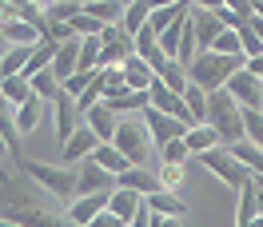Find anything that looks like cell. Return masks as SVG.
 Instances as JSON below:
<instances>
[{
  "instance_id": "3",
  "label": "cell",
  "mask_w": 263,
  "mask_h": 227,
  "mask_svg": "<svg viewBox=\"0 0 263 227\" xmlns=\"http://www.w3.org/2000/svg\"><path fill=\"white\" fill-rule=\"evenodd\" d=\"M208 124H212V128L219 131V140H228V144H235V140H243V136H247V128H243V104L231 96L228 88L208 92Z\"/></svg>"
},
{
  "instance_id": "34",
  "label": "cell",
  "mask_w": 263,
  "mask_h": 227,
  "mask_svg": "<svg viewBox=\"0 0 263 227\" xmlns=\"http://www.w3.org/2000/svg\"><path fill=\"white\" fill-rule=\"evenodd\" d=\"M32 88H36V96L52 100L56 92H60V80H56V72H52V68H44V72H36V76H32Z\"/></svg>"
},
{
  "instance_id": "39",
  "label": "cell",
  "mask_w": 263,
  "mask_h": 227,
  "mask_svg": "<svg viewBox=\"0 0 263 227\" xmlns=\"http://www.w3.org/2000/svg\"><path fill=\"white\" fill-rule=\"evenodd\" d=\"M96 72H100V68H96ZM96 72H72V76L64 80V92H72V96L80 100V96H84V88L96 80Z\"/></svg>"
},
{
  "instance_id": "5",
  "label": "cell",
  "mask_w": 263,
  "mask_h": 227,
  "mask_svg": "<svg viewBox=\"0 0 263 227\" xmlns=\"http://www.w3.org/2000/svg\"><path fill=\"white\" fill-rule=\"evenodd\" d=\"M124 156H128L136 167H148V156H152V131L144 120H120L116 128V140H112Z\"/></svg>"
},
{
  "instance_id": "36",
  "label": "cell",
  "mask_w": 263,
  "mask_h": 227,
  "mask_svg": "<svg viewBox=\"0 0 263 227\" xmlns=\"http://www.w3.org/2000/svg\"><path fill=\"white\" fill-rule=\"evenodd\" d=\"M212 48H215V52H228V56H239V52H243V40H239V32H235V28H223V32L215 36Z\"/></svg>"
},
{
  "instance_id": "32",
  "label": "cell",
  "mask_w": 263,
  "mask_h": 227,
  "mask_svg": "<svg viewBox=\"0 0 263 227\" xmlns=\"http://www.w3.org/2000/svg\"><path fill=\"white\" fill-rule=\"evenodd\" d=\"M84 12V0H52L48 8H44V16L48 20H72Z\"/></svg>"
},
{
  "instance_id": "38",
  "label": "cell",
  "mask_w": 263,
  "mask_h": 227,
  "mask_svg": "<svg viewBox=\"0 0 263 227\" xmlns=\"http://www.w3.org/2000/svg\"><path fill=\"white\" fill-rule=\"evenodd\" d=\"M156 176H160V187H167V192H176V187L183 183V163H164V167H160Z\"/></svg>"
},
{
  "instance_id": "33",
  "label": "cell",
  "mask_w": 263,
  "mask_h": 227,
  "mask_svg": "<svg viewBox=\"0 0 263 227\" xmlns=\"http://www.w3.org/2000/svg\"><path fill=\"white\" fill-rule=\"evenodd\" d=\"M68 24H72V32H76V36H104V28H108V24L96 20L92 12H80V16H72Z\"/></svg>"
},
{
  "instance_id": "15",
  "label": "cell",
  "mask_w": 263,
  "mask_h": 227,
  "mask_svg": "<svg viewBox=\"0 0 263 227\" xmlns=\"http://www.w3.org/2000/svg\"><path fill=\"white\" fill-rule=\"evenodd\" d=\"M88 192H116V176L104 163H96L92 156H88L84 167H80V195H88Z\"/></svg>"
},
{
  "instance_id": "19",
  "label": "cell",
  "mask_w": 263,
  "mask_h": 227,
  "mask_svg": "<svg viewBox=\"0 0 263 227\" xmlns=\"http://www.w3.org/2000/svg\"><path fill=\"white\" fill-rule=\"evenodd\" d=\"M228 147H231V156L243 163L251 176H263V147L259 144H251V140L243 136V140H235V144H228Z\"/></svg>"
},
{
  "instance_id": "42",
  "label": "cell",
  "mask_w": 263,
  "mask_h": 227,
  "mask_svg": "<svg viewBox=\"0 0 263 227\" xmlns=\"http://www.w3.org/2000/svg\"><path fill=\"white\" fill-rule=\"evenodd\" d=\"M199 8H223V4H228V0H196Z\"/></svg>"
},
{
  "instance_id": "13",
  "label": "cell",
  "mask_w": 263,
  "mask_h": 227,
  "mask_svg": "<svg viewBox=\"0 0 263 227\" xmlns=\"http://www.w3.org/2000/svg\"><path fill=\"white\" fill-rule=\"evenodd\" d=\"M96 147H100V136H96V131H92V128H88V124H80V128L72 131V140H68V144L60 147V160H64V163L88 160V156H92Z\"/></svg>"
},
{
  "instance_id": "18",
  "label": "cell",
  "mask_w": 263,
  "mask_h": 227,
  "mask_svg": "<svg viewBox=\"0 0 263 227\" xmlns=\"http://www.w3.org/2000/svg\"><path fill=\"white\" fill-rule=\"evenodd\" d=\"M120 68H124V76H128V88H152V80H156V68H152L140 52H132Z\"/></svg>"
},
{
  "instance_id": "12",
  "label": "cell",
  "mask_w": 263,
  "mask_h": 227,
  "mask_svg": "<svg viewBox=\"0 0 263 227\" xmlns=\"http://www.w3.org/2000/svg\"><path fill=\"white\" fill-rule=\"evenodd\" d=\"M108 199H112V192H88V195H76L72 203H68V215H72V223L88 227L92 219H96L100 211L108 207Z\"/></svg>"
},
{
  "instance_id": "1",
  "label": "cell",
  "mask_w": 263,
  "mask_h": 227,
  "mask_svg": "<svg viewBox=\"0 0 263 227\" xmlns=\"http://www.w3.org/2000/svg\"><path fill=\"white\" fill-rule=\"evenodd\" d=\"M0 219H16L24 227H80L56 195L12 163H0Z\"/></svg>"
},
{
  "instance_id": "25",
  "label": "cell",
  "mask_w": 263,
  "mask_h": 227,
  "mask_svg": "<svg viewBox=\"0 0 263 227\" xmlns=\"http://www.w3.org/2000/svg\"><path fill=\"white\" fill-rule=\"evenodd\" d=\"M32 48L36 44H12V48L4 52V60H0V76H20L24 64L32 60Z\"/></svg>"
},
{
  "instance_id": "44",
  "label": "cell",
  "mask_w": 263,
  "mask_h": 227,
  "mask_svg": "<svg viewBox=\"0 0 263 227\" xmlns=\"http://www.w3.org/2000/svg\"><path fill=\"white\" fill-rule=\"evenodd\" d=\"M4 8H20V4H32V0H0Z\"/></svg>"
},
{
  "instance_id": "7",
  "label": "cell",
  "mask_w": 263,
  "mask_h": 227,
  "mask_svg": "<svg viewBox=\"0 0 263 227\" xmlns=\"http://www.w3.org/2000/svg\"><path fill=\"white\" fill-rule=\"evenodd\" d=\"M52 108H56V136H60V144H68V140H72V131L84 124L80 104H76V96L64 92V84H60V92L52 96Z\"/></svg>"
},
{
  "instance_id": "48",
  "label": "cell",
  "mask_w": 263,
  "mask_h": 227,
  "mask_svg": "<svg viewBox=\"0 0 263 227\" xmlns=\"http://www.w3.org/2000/svg\"><path fill=\"white\" fill-rule=\"evenodd\" d=\"M4 156H8V144H4V136H0V160H4Z\"/></svg>"
},
{
  "instance_id": "21",
  "label": "cell",
  "mask_w": 263,
  "mask_h": 227,
  "mask_svg": "<svg viewBox=\"0 0 263 227\" xmlns=\"http://www.w3.org/2000/svg\"><path fill=\"white\" fill-rule=\"evenodd\" d=\"M140 203H144V195L140 192H132V187H116L112 192V199H108V207L124 219V223H132V215L140 211Z\"/></svg>"
},
{
  "instance_id": "23",
  "label": "cell",
  "mask_w": 263,
  "mask_h": 227,
  "mask_svg": "<svg viewBox=\"0 0 263 227\" xmlns=\"http://www.w3.org/2000/svg\"><path fill=\"white\" fill-rule=\"evenodd\" d=\"M0 92H4V100H8V104H28V100L36 96V88H32V80H28V76H4V80H0Z\"/></svg>"
},
{
  "instance_id": "6",
  "label": "cell",
  "mask_w": 263,
  "mask_h": 227,
  "mask_svg": "<svg viewBox=\"0 0 263 227\" xmlns=\"http://www.w3.org/2000/svg\"><path fill=\"white\" fill-rule=\"evenodd\" d=\"M199 163H203L212 176H219L223 183H228V187H235V192H239L247 179H251V172H247L243 163L231 156V147H219V144L208 147V152H199Z\"/></svg>"
},
{
  "instance_id": "43",
  "label": "cell",
  "mask_w": 263,
  "mask_h": 227,
  "mask_svg": "<svg viewBox=\"0 0 263 227\" xmlns=\"http://www.w3.org/2000/svg\"><path fill=\"white\" fill-rule=\"evenodd\" d=\"M251 28L259 32V40H263V16H251Z\"/></svg>"
},
{
  "instance_id": "29",
  "label": "cell",
  "mask_w": 263,
  "mask_h": 227,
  "mask_svg": "<svg viewBox=\"0 0 263 227\" xmlns=\"http://www.w3.org/2000/svg\"><path fill=\"white\" fill-rule=\"evenodd\" d=\"M40 116H44V96H32L28 104H20V108H16V124H20V131H36Z\"/></svg>"
},
{
  "instance_id": "26",
  "label": "cell",
  "mask_w": 263,
  "mask_h": 227,
  "mask_svg": "<svg viewBox=\"0 0 263 227\" xmlns=\"http://www.w3.org/2000/svg\"><path fill=\"white\" fill-rule=\"evenodd\" d=\"M183 140H187V147L199 156V152H208V147L219 144V131H215L212 124H192V128L183 131Z\"/></svg>"
},
{
  "instance_id": "50",
  "label": "cell",
  "mask_w": 263,
  "mask_h": 227,
  "mask_svg": "<svg viewBox=\"0 0 263 227\" xmlns=\"http://www.w3.org/2000/svg\"><path fill=\"white\" fill-rule=\"evenodd\" d=\"M84 4H88V0H84Z\"/></svg>"
},
{
  "instance_id": "35",
  "label": "cell",
  "mask_w": 263,
  "mask_h": 227,
  "mask_svg": "<svg viewBox=\"0 0 263 227\" xmlns=\"http://www.w3.org/2000/svg\"><path fill=\"white\" fill-rule=\"evenodd\" d=\"M243 128H247V140L263 147V112L259 108H243Z\"/></svg>"
},
{
  "instance_id": "17",
  "label": "cell",
  "mask_w": 263,
  "mask_h": 227,
  "mask_svg": "<svg viewBox=\"0 0 263 227\" xmlns=\"http://www.w3.org/2000/svg\"><path fill=\"white\" fill-rule=\"evenodd\" d=\"M116 187H132L140 195H152V192H160V176L152 167H128V172L116 176Z\"/></svg>"
},
{
  "instance_id": "31",
  "label": "cell",
  "mask_w": 263,
  "mask_h": 227,
  "mask_svg": "<svg viewBox=\"0 0 263 227\" xmlns=\"http://www.w3.org/2000/svg\"><path fill=\"white\" fill-rule=\"evenodd\" d=\"M148 16H152V4L148 0H136V4H128V12H124V28L136 36L144 24H148Z\"/></svg>"
},
{
  "instance_id": "2",
  "label": "cell",
  "mask_w": 263,
  "mask_h": 227,
  "mask_svg": "<svg viewBox=\"0 0 263 227\" xmlns=\"http://www.w3.org/2000/svg\"><path fill=\"white\" fill-rule=\"evenodd\" d=\"M239 68H247V56L239 52V56H228V52H196V60L187 64V80L199 84L203 92H215V88H228V80L239 72Z\"/></svg>"
},
{
  "instance_id": "41",
  "label": "cell",
  "mask_w": 263,
  "mask_h": 227,
  "mask_svg": "<svg viewBox=\"0 0 263 227\" xmlns=\"http://www.w3.org/2000/svg\"><path fill=\"white\" fill-rule=\"evenodd\" d=\"M247 72H255V76L263 80V52H259V56H251V60H247Z\"/></svg>"
},
{
  "instance_id": "22",
  "label": "cell",
  "mask_w": 263,
  "mask_h": 227,
  "mask_svg": "<svg viewBox=\"0 0 263 227\" xmlns=\"http://www.w3.org/2000/svg\"><path fill=\"white\" fill-rule=\"evenodd\" d=\"M251 219H259V187H255V179H247L243 187H239V211H235V227H239V223H251Z\"/></svg>"
},
{
  "instance_id": "28",
  "label": "cell",
  "mask_w": 263,
  "mask_h": 227,
  "mask_svg": "<svg viewBox=\"0 0 263 227\" xmlns=\"http://www.w3.org/2000/svg\"><path fill=\"white\" fill-rule=\"evenodd\" d=\"M183 100H187L192 124H208V92H203L199 84H187V88H183Z\"/></svg>"
},
{
  "instance_id": "11",
  "label": "cell",
  "mask_w": 263,
  "mask_h": 227,
  "mask_svg": "<svg viewBox=\"0 0 263 227\" xmlns=\"http://www.w3.org/2000/svg\"><path fill=\"white\" fill-rule=\"evenodd\" d=\"M84 124L100 136V144H112V140H116V128H120V112H112V108L100 100V104H92V108L84 112Z\"/></svg>"
},
{
  "instance_id": "46",
  "label": "cell",
  "mask_w": 263,
  "mask_h": 227,
  "mask_svg": "<svg viewBox=\"0 0 263 227\" xmlns=\"http://www.w3.org/2000/svg\"><path fill=\"white\" fill-rule=\"evenodd\" d=\"M152 8H164V4H180V0H148Z\"/></svg>"
},
{
  "instance_id": "27",
  "label": "cell",
  "mask_w": 263,
  "mask_h": 227,
  "mask_svg": "<svg viewBox=\"0 0 263 227\" xmlns=\"http://www.w3.org/2000/svg\"><path fill=\"white\" fill-rule=\"evenodd\" d=\"M148 104H152V92H148V88H128V92H124V96H116L108 108H112V112H140V108H148Z\"/></svg>"
},
{
  "instance_id": "45",
  "label": "cell",
  "mask_w": 263,
  "mask_h": 227,
  "mask_svg": "<svg viewBox=\"0 0 263 227\" xmlns=\"http://www.w3.org/2000/svg\"><path fill=\"white\" fill-rule=\"evenodd\" d=\"M8 48H12V44H8V36L0 32V60H4V52H8Z\"/></svg>"
},
{
  "instance_id": "20",
  "label": "cell",
  "mask_w": 263,
  "mask_h": 227,
  "mask_svg": "<svg viewBox=\"0 0 263 227\" xmlns=\"http://www.w3.org/2000/svg\"><path fill=\"white\" fill-rule=\"evenodd\" d=\"M148 199V207L152 211H160V215H176V219H183L187 215V203H183L176 192H167V187H160V192H152V195H144Z\"/></svg>"
},
{
  "instance_id": "10",
  "label": "cell",
  "mask_w": 263,
  "mask_h": 227,
  "mask_svg": "<svg viewBox=\"0 0 263 227\" xmlns=\"http://www.w3.org/2000/svg\"><path fill=\"white\" fill-rule=\"evenodd\" d=\"M228 92L239 100L243 108H259V112H263V80L255 76V72L239 68V72H235V76L228 80Z\"/></svg>"
},
{
  "instance_id": "37",
  "label": "cell",
  "mask_w": 263,
  "mask_h": 227,
  "mask_svg": "<svg viewBox=\"0 0 263 227\" xmlns=\"http://www.w3.org/2000/svg\"><path fill=\"white\" fill-rule=\"evenodd\" d=\"M160 156H164V163H183L187 156H192V147H187V140H167L164 147H160Z\"/></svg>"
},
{
  "instance_id": "4",
  "label": "cell",
  "mask_w": 263,
  "mask_h": 227,
  "mask_svg": "<svg viewBox=\"0 0 263 227\" xmlns=\"http://www.w3.org/2000/svg\"><path fill=\"white\" fill-rule=\"evenodd\" d=\"M28 176L44 187V192H52L60 203H72L76 195H80V172H72V167H48V163L40 160H16Z\"/></svg>"
},
{
  "instance_id": "30",
  "label": "cell",
  "mask_w": 263,
  "mask_h": 227,
  "mask_svg": "<svg viewBox=\"0 0 263 227\" xmlns=\"http://www.w3.org/2000/svg\"><path fill=\"white\" fill-rule=\"evenodd\" d=\"M156 76H160L167 88H176V92H183V88L192 84V80H187V64H180V60H164V68H160Z\"/></svg>"
},
{
  "instance_id": "49",
  "label": "cell",
  "mask_w": 263,
  "mask_h": 227,
  "mask_svg": "<svg viewBox=\"0 0 263 227\" xmlns=\"http://www.w3.org/2000/svg\"><path fill=\"white\" fill-rule=\"evenodd\" d=\"M124 4H136V0H124Z\"/></svg>"
},
{
  "instance_id": "47",
  "label": "cell",
  "mask_w": 263,
  "mask_h": 227,
  "mask_svg": "<svg viewBox=\"0 0 263 227\" xmlns=\"http://www.w3.org/2000/svg\"><path fill=\"white\" fill-rule=\"evenodd\" d=\"M239 227H263V215H259V219H251V223H239Z\"/></svg>"
},
{
  "instance_id": "9",
  "label": "cell",
  "mask_w": 263,
  "mask_h": 227,
  "mask_svg": "<svg viewBox=\"0 0 263 227\" xmlns=\"http://www.w3.org/2000/svg\"><path fill=\"white\" fill-rule=\"evenodd\" d=\"M152 108H160V112H167V116H176V120H183L187 128H192V112H187V100H183V92H176V88H167L160 76L152 80Z\"/></svg>"
},
{
  "instance_id": "40",
  "label": "cell",
  "mask_w": 263,
  "mask_h": 227,
  "mask_svg": "<svg viewBox=\"0 0 263 227\" xmlns=\"http://www.w3.org/2000/svg\"><path fill=\"white\" fill-rule=\"evenodd\" d=\"M88 227H128V223H124V219H120L112 207H104V211H100V215H96V219H92Z\"/></svg>"
},
{
  "instance_id": "8",
  "label": "cell",
  "mask_w": 263,
  "mask_h": 227,
  "mask_svg": "<svg viewBox=\"0 0 263 227\" xmlns=\"http://www.w3.org/2000/svg\"><path fill=\"white\" fill-rule=\"evenodd\" d=\"M144 124H148V131H152V144L156 147H164L167 140H180L183 131H187V124L183 120H176V116H167V112H160V108H144Z\"/></svg>"
},
{
  "instance_id": "16",
  "label": "cell",
  "mask_w": 263,
  "mask_h": 227,
  "mask_svg": "<svg viewBox=\"0 0 263 227\" xmlns=\"http://www.w3.org/2000/svg\"><path fill=\"white\" fill-rule=\"evenodd\" d=\"M52 72H56V80H60V84H64L72 72H80V36H72V40H64V44L56 48Z\"/></svg>"
},
{
  "instance_id": "24",
  "label": "cell",
  "mask_w": 263,
  "mask_h": 227,
  "mask_svg": "<svg viewBox=\"0 0 263 227\" xmlns=\"http://www.w3.org/2000/svg\"><path fill=\"white\" fill-rule=\"evenodd\" d=\"M92 160H96V163H104V167H108L112 176H120V172L136 167V163H132V160H128V156H124V152H120L116 144H100L96 152H92Z\"/></svg>"
},
{
  "instance_id": "14",
  "label": "cell",
  "mask_w": 263,
  "mask_h": 227,
  "mask_svg": "<svg viewBox=\"0 0 263 227\" xmlns=\"http://www.w3.org/2000/svg\"><path fill=\"white\" fill-rule=\"evenodd\" d=\"M192 20H196V40H199V52H212L215 36L223 32L228 24L219 20V12H215V8H192Z\"/></svg>"
}]
</instances>
